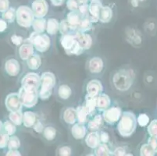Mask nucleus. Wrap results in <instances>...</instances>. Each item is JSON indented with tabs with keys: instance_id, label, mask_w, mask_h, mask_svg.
<instances>
[{
	"instance_id": "obj_16",
	"label": "nucleus",
	"mask_w": 157,
	"mask_h": 156,
	"mask_svg": "<svg viewBox=\"0 0 157 156\" xmlns=\"http://www.w3.org/2000/svg\"><path fill=\"white\" fill-rule=\"evenodd\" d=\"M77 41H78L81 46L84 49H89L92 45V38L89 34H85V32H77L75 34Z\"/></svg>"
},
{
	"instance_id": "obj_19",
	"label": "nucleus",
	"mask_w": 157,
	"mask_h": 156,
	"mask_svg": "<svg viewBox=\"0 0 157 156\" xmlns=\"http://www.w3.org/2000/svg\"><path fill=\"white\" fill-rule=\"evenodd\" d=\"M87 129L85 127V124H74V126L71 128V134L74 138L77 140H81L83 139L84 137L86 135Z\"/></svg>"
},
{
	"instance_id": "obj_50",
	"label": "nucleus",
	"mask_w": 157,
	"mask_h": 156,
	"mask_svg": "<svg viewBox=\"0 0 157 156\" xmlns=\"http://www.w3.org/2000/svg\"><path fill=\"white\" fill-rule=\"evenodd\" d=\"M99 138H100V142L102 143V144H106L109 141V135L105 131H101L99 133Z\"/></svg>"
},
{
	"instance_id": "obj_27",
	"label": "nucleus",
	"mask_w": 157,
	"mask_h": 156,
	"mask_svg": "<svg viewBox=\"0 0 157 156\" xmlns=\"http://www.w3.org/2000/svg\"><path fill=\"white\" fill-rule=\"evenodd\" d=\"M103 124L102 116L96 115L92 120H90L88 124V129L91 131H97L99 130Z\"/></svg>"
},
{
	"instance_id": "obj_52",
	"label": "nucleus",
	"mask_w": 157,
	"mask_h": 156,
	"mask_svg": "<svg viewBox=\"0 0 157 156\" xmlns=\"http://www.w3.org/2000/svg\"><path fill=\"white\" fill-rule=\"evenodd\" d=\"M126 150H125L124 148H123V147H119V148H117L113 152V155H117V156H124V155H127L126 154Z\"/></svg>"
},
{
	"instance_id": "obj_38",
	"label": "nucleus",
	"mask_w": 157,
	"mask_h": 156,
	"mask_svg": "<svg viewBox=\"0 0 157 156\" xmlns=\"http://www.w3.org/2000/svg\"><path fill=\"white\" fill-rule=\"evenodd\" d=\"M20 146H21V142H20L19 138L17 136H10L8 144H7V148H9V150L18 149Z\"/></svg>"
},
{
	"instance_id": "obj_41",
	"label": "nucleus",
	"mask_w": 157,
	"mask_h": 156,
	"mask_svg": "<svg viewBox=\"0 0 157 156\" xmlns=\"http://www.w3.org/2000/svg\"><path fill=\"white\" fill-rule=\"evenodd\" d=\"M149 117L147 114L145 113H141L139 116H138V119H137V123L139 124L140 127H145L149 124Z\"/></svg>"
},
{
	"instance_id": "obj_42",
	"label": "nucleus",
	"mask_w": 157,
	"mask_h": 156,
	"mask_svg": "<svg viewBox=\"0 0 157 156\" xmlns=\"http://www.w3.org/2000/svg\"><path fill=\"white\" fill-rule=\"evenodd\" d=\"M84 48H82V47L81 46V45H80L79 43H78V41H77L76 44L74 45V46L71 49H70L69 51H66L67 53L69 54V55H81V54H82V52L84 51Z\"/></svg>"
},
{
	"instance_id": "obj_46",
	"label": "nucleus",
	"mask_w": 157,
	"mask_h": 156,
	"mask_svg": "<svg viewBox=\"0 0 157 156\" xmlns=\"http://www.w3.org/2000/svg\"><path fill=\"white\" fill-rule=\"evenodd\" d=\"M79 1L78 0H67V6L71 11L78 10L79 6Z\"/></svg>"
},
{
	"instance_id": "obj_6",
	"label": "nucleus",
	"mask_w": 157,
	"mask_h": 156,
	"mask_svg": "<svg viewBox=\"0 0 157 156\" xmlns=\"http://www.w3.org/2000/svg\"><path fill=\"white\" fill-rule=\"evenodd\" d=\"M18 94H19L21 104L23 106H25L26 108H32L38 102V91H27L21 87L20 88Z\"/></svg>"
},
{
	"instance_id": "obj_55",
	"label": "nucleus",
	"mask_w": 157,
	"mask_h": 156,
	"mask_svg": "<svg viewBox=\"0 0 157 156\" xmlns=\"http://www.w3.org/2000/svg\"><path fill=\"white\" fill-rule=\"evenodd\" d=\"M7 156H20L21 155V152L17 151V149H13V150H9L6 152Z\"/></svg>"
},
{
	"instance_id": "obj_5",
	"label": "nucleus",
	"mask_w": 157,
	"mask_h": 156,
	"mask_svg": "<svg viewBox=\"0 0 157 156\" xmlns=\"http://www.w3.org/2000/svg\"><path fill=\"white\" fill-rule=\"evenodd\" d=\"M29 41L39 52H45L50 47L51 41L49 37L44 33L34 32L29 38Z\"/></svg>"
},
{
	"instance_id": "obj_9",
	"label": "nucleus",
	"mask_w": 157,
	"mask_h": 156,
	"mask_svg": "<svg viewBox=\"0 0 157 156\" xmlns=\"http://www.w3.org/2000/svg\"><path fill=\"white\" fill-rule=\"evenodd\" d=\"M31 10L36 18L44 17L48 10V5L45 0H34L31 4Z\"/></svg>"
},
{
	"instance_id": "obj_49",
	"label": "nucleus",
	"mask_w": 157,
	"mask_h": 156,
	"mask_svg": "<svg viewBox=\"0 0 157 156\" xmlns=\"http://www.w3.org/2000/svg\"><path fill=\"white\" fill-rule=\"evenodd\" d=\"M11 41H12L13 44H14L17 46H19L24 42V39L21 36H19V35H13L11 37Z\"/></svg>"
},
{
	"instance_id": "obj_3",
	"label": "nucleus",
	"mask_w": 157,
	"mask_h": 156,
	"mask_svg": "<svg viewBox=\"0 0 157 156\" xmlns=\"http://www.w3.org/2000/svg\"><path fill=\"white\" fill-rule=\"evenodd\" d=\"M41 83L38 90V98L47 100L52 94V89L56 84V77L52 73L45 72L40 77Z\"/></svg>"
},
{
	"instance_id": "obj_26",
	"label": "nucleus",
	"mask_w": 157,
	"mask_h": 156,
	"mask_svg": "<svg viewBox=\"0 0 157 156\" xmlns=\"http://www.w3.org/2000/svg\"><path fill=\"white\" fill-rule=\"evenodd\" d=\"M46 30L47 33L51 35H54L59 31V23L55 18H49L46 21Z\"/></svg>"
},
{
	"instance_id": "obj_44",
	"label": "nucleus",
	"mask_w": 157,
	"mask_h": 156,
	"mask_svg": "<svg viewBox=\"0 0 157 156\" xmlns=\"http://www.w3.org/2000/svg\"><path fill=\"white\" fill-rule=\"evenodd\" d=\"M78 12L81 13L82 17H88L89 14V11H88V5L87 2H81L79 5L78 9Z\"/></svg>"
},
{
	"instance_id": "obj_54",
	"label": "nucleus",
	"mask_w": 157,
	"mask_h": 156,
	"mask_svg": "<svg viewBox=\"0 0 157 156\" xmlns=\"http://www.w3.org/2000/svg\"><path fill=\"white\" fill-rule=\"evenodd\" d=\"M7 29V22L2 18H0V33H2Z\"/></svg>"
},
{
	"instance_id": "obj_57",
	"label": "nucleus",
	"mask_w": 157,
	"mask_h": 156,
	"mask_svg": "<svg viewBox=\"0 0 157 156\" xmlns=\"http://www.w3.org/2000/svg\"><path fill=\"white\" fill-rule=\"evenodd\" d=\"M138 1H140V2H142V1H144V0H138Z\"/></svg>"
},
{
	"instance_id": "obj_48",
	"label": "nucleus",
	"mask_w": 157,
	"mask_h": 156,
	"mask_svg": "<svg viewBox=\"0 0 157 156\" xmlns=\"http://www.w3.org/2000/svg\"><path fill=\"white\" fill-rule=\"evenodd\" d=\"M10 8V0H0V13H4Z\"/></svg>"
},
{
	"instance_id": "obj_33",
	"label": "nucleus",
	"mask_w": 157,
	"mask_h": 156,
	"mask_svg": "<svg viewBox=\"0 0 157 156\" xmlns=\"http://www.w3.org/2000/svg\"><path fill=\"white\" fill-rule=\"evenodd\" d=\"M42 135L47 141H53L56 137V130L53 127H46L42 131Z\"/></svg>"
},
{
	"instance_id": "obj_31",
	"label": "nucleus",
	"mask_w": 157,
	"mask_h": 156,
	"mask_svg": "<svg viewBox=\"0 0 157 156\" xmlns=\"http://www.w3.org/2000/svg\"><path fill=\"white\" fill-rule=\"evenodd\" d=\"M97 98H98V96H89L88 94L86 95L85 106L89 114H92L96 108Z\"/></svg>"
},
{
	"instance_id": "obj_58",
	"label": "nucleus",
	"mask_w": 157,
	"mask_h": 156,
	"mask_svg": "<svg viewBox=\"0 0 157 156\" xmlns=\"http://www.w3.org/2000/svg\"><path fill=\"white\" fill-rule=\"evenodd\" d=\"M90 1H95V0H90Z\"/></svg>"
},
{
	"instance_id": "obj_40",
	"label": "nucleus",
	"mask_w": 157,
	"mask_h": 156,
	"mask_svg": "<svg viewBox=\"0 0 157 156\" xmlns=\"http://www.w3.org/2000/svg\"><path fill=\"white\" fill-rule=\"evenodd\" d=\"M147 131L150 137H157V120H152L148 126Z\"/></svg>"
},
{
	"instance_id": "obj_11",
	"label": "nucleus",
	"mask_w": 157,
	"mask_h": 156,
	"mask_svg": "<svg viewBox=\"0 0 157 156\" xmlns=\"http://www.w3.org/2000/svg\"><path fill=\"white\" fill-rule=\"evenodd\" d=\"M5 70L10 77H16L19 74L21 70V66L19 62L15 59H8L5 63Z\"/></svg>"
},
{
	"instance_id": "obj_8",
	"label": "nucleus",
	"mask_w": 157,
	"mask_h": 156,
	"mask_svg": "<svg viewBox=\"0 0 157 156\" xmlns=\"http://www.w3.org/2000/svg\"><path fill=\"white\" fill-rule=\"evenodd\" d=\"M121 114H122V112L121 108L118 107H111V108H107L106 109L104 110L102 113V118L107 124L113 125L119 121Z\"/></svg>"
},
{
	"instance_id": "obj_2",
	"label": "nucleus",
	"mask_w": 157,
	"mask_h": 156,
	"mask_svg": "<svg viewBox=\"0 0 157 156\" xmlns=\"http://www.w3.org/2000/svg\"><path fill=\"white\" fill-rule=\"evenodd\" d=\"M133 71L131 70H120L113 77V84L118 91H126L130 89L134 82Z\"/></svg>"
},
{
	"instance_id": "obj_34",
	"label": "nucleus",
	"mask_w": 157,
	"mask_h": 156,
	"mask_svg": "<svg viewBox=\"0 0 157 156\" xmlns=\"http://www.w3.org/2000/svg\"><path fill=\"white\" fill-rule=\"evenodd\" d=\"M71 88L67 84H62L59 87L58 94L62 99H68L71 95Z\"/></svg>"
},
{
	"instance_id": "obj_14",
	"label": "nucleus",
	"mask_w": 157,
	"mask_h": 156,
	"mask_svg": "<svg viewBox=\"0 0 157 156\" xmlns=\"http://www.w3.org/2000/svg\"><path fill=\"white\" fill-rule=\"evenodd\" d=\"M76 42L77 39L76 37H75V34H73L71 33L62 34V36L60 38L61 45L64 48L65 51H67L70 49H71L74 46V45L76 44Z\"/></svg>"
},
{
	"instance_id": "obj_53",
	"label": "nucleus",
	"mask_w": 157,
	"mask_h": 156,
	"mask_svg": "<svg viewBox=\"0 0 157 156\" xmlns=\"http://www.w3.org/2000/svg\"><path fill=\"white\" fill-rule=\"evenodd\" d=\"M148 143L152 146V148H153L155 153H157V137H150L148 139Z\"/></svg>"
},
{
	"instance_id": "obj_28",
	"label": "nucleus",
	"mask_w": 157,
	"mask_h": 156,
	"mask_svg": "<svg viewBox=\"0 0 157 156\" xmlns=\"http://www.w3.org/2000/svg\"><path fill=\"white\" fill-rule=\"evenodd\" d=\"M32 28L34 31L37 33H44L46 28V21L44 17L35 18L32 23Z\"/></svg>"
},
{
	"instance_id": "obj_56",
	"label": "nucleus",
	"mask_w": 157,
	"mask_h": 156,
	"mask_svg": "<svg viewBox=\"0 0 157 156\" xmlns=\"http://www.w3.org/2000/svg\"><path fill=\"white\" fill-rule=\"evenodd\" d=\"M3 131V124L2 123V121L0 120V132H2Z\"/></svg>"
},
{
	"instance_id": "obj_12",
	"label": "nucleus",
	"mask_w": 157,
	"mask_h": 156,
	"mask_svg": "<svg viewBox=\"0 0 157 156\" xmlns=\"http://www.w3.org/2000/svg\"><path fill=\"white\" fill-rule=\"evenodd\" d=\"M32 54H34V46L29 41V40L24 41L20 45L19 55L22 60H27Z\"/></svg>"
},
{
	"instance_id": "obj_36",
	"label": "nucleus",
	"mask_w": 157,
	"mask_h": 156,
	"mask_svg": "<svg viewBox=\"0 0 157 156\" xmlns=\"http://www.w3.org/2000/svg\"><path fill=\"white\" fill-rule=\"evenodd\" d=\"M16 11L17 10H15V8L10 7L6 11L2 13V19L8 23H13L16 20Z\"/></svg>"
},
{
	"instance_id": "obj_1",
	"label": "nucleus",
	"mask_w": 157,
	"mask_h": 156,
	"mask_svg": "<svg viewBox=\"0 0 157 156\" xmlns=\"http://www.w3.org/2000/svg\"><path fill=\"white\" fill-rule=\"evenodd\" d=\"M137 127V117L130 111L124 112L121 114L117 125L119 134L122 137H128L135 132Z\"/></svg>"
},
{
	"instance_id": "obj_30",
	"label": "nucleus",
	"mask_w": 157,
	"mask_h": 156,
	"mask_svg": "<svg viewBox=\"0 0 157 156\" xmlns=\"http://www.w3.org/2000/svg\"><path fill=\"white\" fill-rule=\"evenodd\" d=\"M92 21L91 20L90 17H84L81 19V23L78 25V30L80 32H86L90 31L92 28Z\"/></svg>"
},
{
	"instance_id": "obj_37",
	"label": "nucleus",
	"mask_w": 157,
	"mask_h": 156,
	"mask_svg": "<svg viewBox=\"0 0 157 156\" xmlns=\"http://www.w3.org/2000/svg\"><path fill=\"white\" fill-rule=\"evenodd\" d=\"M140 154L142 156H153L155 154V151L150 144H142L140 148Z\"/></svg>"
},
{
	"instance_id": "obj_4",
	"label": "nucleus",
	"mask_w": 157,
	"mask_h": 156,
	"mask_svg": "<svg viewBox=\"0 0 157 156\" xmlns=\"http://www.w3.org/2000/svg\"><path fill=\"white\" fill-rule=\"evenodd\" d=\"M16 20L18 25L22 28H28L32 25L35 16L30 7L27 6H20L16 11Z\"/></svg>"
},
{
	"instance_id": "obj_45",
	"label": "nucleus",
	"mask_w": 157,
	"mask_h": 156,
	"mask_svg": "<svg viewBox=\"0 0 157 156\" xmlns=\"http://www.w3.org/2000/svg\"><path fill=\"white\" fill-rule=\"evenodd\" d=\"M71 28L70 27V25L68 24L67 21L64 20V21H61V23L59 24V31H60L61 34H68V33H71Z\"/></svg>"
},
{
	"instance_id": "obj_15",
	"label": "nucleus",
	"mask_w": 157,
	"mask_h": 156,
	"mask_svg": "<svg viewBox=\"0 0 157 156\" xmlns=\"http://www.w3.org/2000/svg\"><path fill=\"white\" fill-rule=\"evenodd\" d=\"M81 19H82V16L78 12V10H73L68 13L66 21H67L68 24L73 30L78 29V27L81 23Z\"/></svg>"
},
{
	"instance_id": "obj_59",
	"label": "nucleus",
	"mask_w": 157,
	"mask_h": 156,
	"mask_svg": "<svg viewBox=\"0 0 157 156\" xmlns=\"http://www.w3.org/2000/svg\"><path fill=\"white\" fill-rule=\"evenodd\" d=\"M0 133H1V132H0Z\"/></svg>"
},
{
	"instance_id": "obj_22",
	"label": "nucleus",
	"mask_w": 157,
	"mask_h": 156,
	"mask_svg": "<svg viewBox=\"0 0 157 156\" xmlns=\"http://www.w3.org/2000/svg\"><path fill=\"white\" fill-rule=\"evenodd\" d=\"M37 121V116L31 111H26L23 113V124L25 127H31Z\"/></svg>"
},
{
	"instance_id": "obj_20",
	"label": "nucleus",
	"mask_w": 157,
	"mask_h": 156,
	"mask_svg": "<svg viewBox=\"0 0 157 156\" xmlns=\"http://www.w3.org/2000/svg\"><path fill=\"white\" fill-rule=\"evenodd\" d=\"M85 143L90 148L95 149L100 144L99 133L98 131H92L85 137Z\"/></svg>"
},
{
	"instance_id": "obj_47",
	"label": "nucleus",
	"mask_w": 157,
	"mask_h": 156,
	"mask_svg": "<svg viewBox=\"0 0 157 156\" xmlns=\"http://www.w3.org/2000/svg\"><path fill=\"white\" fill-rule=\"evenodd\" d=\"M58 153L61 156H69L71 154V149L68 146H63L59 148Z\"/></svg>"
},
{
	"instance_id": "obj_25",
	"label": "nucleus",
	"mask_w": 157,
	"mask_h": 156,
	"mask_svg": "<svg viewBox=\"0 0 157 156\" xmlns=\"http://www.w3.org/2000/svg\"><path fill=\"white\" fill-rule=\"evenodd\" d=\"M110 98L105 94H99L97 98V104L96 108H99L101 110H105L107 108H109L110 105Z\"/></svg>"
},
{
	"instance_id": "obj_13",
	"label": "nucleus",
	"mask_w": 157,
	"mask_h": 156,
	"mask_svg": "<svg viewBox=\"0 0 157 156\" xmlns=\"http://www.w3.org/2000/svg\"><path fill=\"white\" fill-rule=\"evenodd\" d=\"M102 84L98 80H92L87 84V94L89 96H98L102 91Z\"/></svg>"
},
{
	"instance_id": "obj_10",
	"label": "nucleus",
	"mask_w": 157,
	"mask_h": 156,
	"mask_svg": "<svg viewBox=\"0 0 157 156\" xmlns=\"http://www.w3.org/2000/svg\"><path fill=\"white\" fill-rule=\"evenodd\" d=\"M5 105L10 112L18 111L22 109V104L20 100L18 93H10L8 94L5 100Z\"/></svg>"
},
{
	"instance_id": "obj_32",
	"label": "nucleus",
	"mask_w": 157,
	"mask_h": 156,
	"mask_svg": "<svg viewBox=\"0 0 157 156\" xmlns=\"http://www.w3.org/2000/svg\"><path fill=\"white\" fill-rule=\"evenodd\" d=\"M9 118L11 122L15 125L20 126L23 124V113L21 110L10 112Z\"/></svg>"
},
{
	"instance_id": "obj_7",
	"label": "nucleus",
	"mask_w": 157,
	"mask_h": 156,
	"mask_svg": "<svg viewBox=\"0 0 157 156\" xmlns=\"http://www.w3.org/2000/svg\"><path fill=\"white\" fill-rule=\"evenodd\" d=\"M41 79L36 73H29L23 77L21 81V87L27 91H38L40 87Z\"/></svg>"
},
{
	"instance_id": "obj_43",
	"label": "nucleus",
	"mask_w": 157,
	"mask_h": 156,
	"mask_svg": "<svg viewBox=\"0 0 157 156\" xmlns=\"http://www.w3.org/2000/svg\"><path fill=\"white\" fill-rule=\"evenodd\" d=\"M10 136L8 135L6 132L3 131L0 133V148H5L7 147V144H8V141H9Z\"/></svg>"
},
{
	"instance_id": "obj_29",
	"label": "nucleus",
	"mask_w": 157,
	"mask_h": 156,
	"mask_svg": "<svg viewBox=\"0 0 157 156\" xmlns=\"http://www.w3.org/2000/svg\"><path fill=\"white\" fill-rule=\"evenodd\" d=\"M77 113V120L78 123L82 124H86L87 120H88V116L89 115L88 110L85 108V106H78L76 108Z\"/></svg>"
},
{
	"instance_id": "obj_21",
	"label": "nucleus",
	"mask_w": 157,
	"mask_h": 156,
	"mask_svg": "<svg viewBox=\"0 0 157 156\" xmlns=\"http://www.w3.org/2000/svg\"><path fill=\"white\" fill-rule=\"evenodd\" d=\"M113 17V10L109 6H102L98 13V20L102 23H109Z\"/></svg>"
},
{
	"instance_id": "obj_39",
	"label": "nucleus",
	"mask_w": 157,
	"mask_h": 156,
	"mask_svg": "<svg viewBox=\"0 0 157 156\" xmlns=\"http://www.w3.org/2000/svg\"><path fill=\"white\" fill-rule=\"evenodd\" d=\"M3 130L5 132H6L8 134V135L11 136L15 134L16 131H17V128H16L15 124H13L11 121L6 120L3 124Z\"/></svg>"
},
{
	"instance_id": "obj_35",
	"label": "nucleus",
	"mask_w": 157,
	"mask_h": 156,
	"mask_svg": "<svg viewBox=\"0 0 157 156\" xmlns=\"http://www.w3.org/2000/svg\"><path fill=\"white\" fill-rule=\"evenodd\" d=\"M95 154L98 156H108L113 154L105 144H99L95 148Z\"/></svg>"
},
{
	"instance_id": "obj_23",
	"label": "nucleus",
	"mask_w": 157,
	"mask_h": 156,
	"mask_svg": "<svg viewBox=\"0 0 157 156\" xmlns=\"http://www.w3.org/2000/svg\"><path fill=\"white\" fill-rule=\"evenodd\" d=\"M63 116V120L67 124H74L77 121L76 109L72 107L66 108Z\"/></svg>"
},
{
	"instance_id": "obj_17",
	"label": "nucleus",
	"mask_w": 157,
	"mask_h": 156,
	"mask_svg": "<svg viewBox=\"0 0 157 156\" xmlns=\"http://www.w3.org/2000/svg\"><path fill=\"white\" fill-rule=\"evenodd\" d=\"M102 6V2H101L100 0L91 1L90 4L88 5V11H89V14L91 15L90 18L92 21V22L95 23L98 21V13H99Z\"/></svg>"
},
{
	"instance_id": "obj_51",
	"label": "nucleus",
	"mask_w": 157,
	"mask_h": 156,
	"mask_svg": "<svg viewBox=\"0 0 157 156\" xmlns=\"http://www.w3.org/2000/svg\"><path fill=\"white\" fill-rule=\"evenodd\" d=\"M33 128L35 130V132L37 133H42L44 130V125L42 124V122H40L39 120L36 121L35 124L33 125Z\"/></svg>"
},
{
	"instance_id": "obj_24",
	"label": "nucleus",
	"mask_w": 157,
	"mask_h": 156,
	"mask_svg": "<svg viewBox=\"0 0 157 156\" xmlns=\"http://www.w3.org/2000/svg\"><path fill=\"white\" fill-rule=\"evenodd\" d=\"M26 61L28 68L31 70H38L41 67V64H42L41 57L38 55H37V54H32Z\"/></svg>"
},
{
	"instance_id": "obj_18",
	"label": "nucleus",
	"mask_w": 157,
	"mask_h": 156,
	"mask_svg": "<svg viewBox=\"0 0 157 156\" xmlns=\"http://www.w3.org/2000/svg\"><path fill=\"white\" fill-rule=\"evenodd\" d=\"M104 67L103 61L99 57H93L88 62V70L92 74H98L102 70Z\"/></svg>"
}]
</instances>
